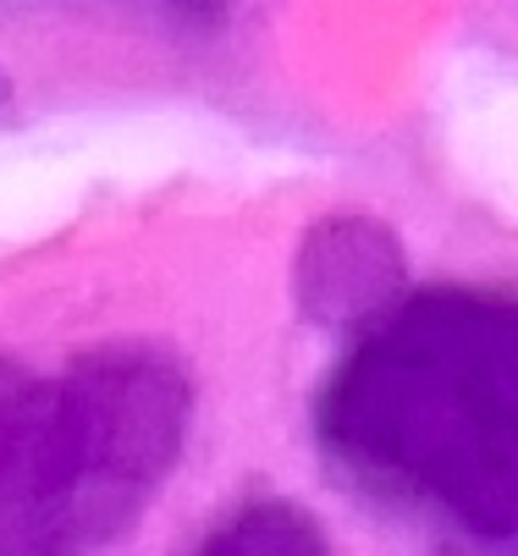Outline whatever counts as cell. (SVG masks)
I'll use <instances>...</instances> for the list:
<instances>
[{
  "label": "cell",
  "mask_w": 518,
  "mask_h": 556,
  "mask_svg": "<svg viewBox=\"0 0 518 556\" xmlns=\"http://www.w3.org/2000/svg\"><path fill=\"white\" fill-rule=\"evenodd\" d=\"M331 430L397 491L518 534V303H414L342 375Z\"/></svg>",
  "instance_id": "1"
},
{
  "label": "cell",
  "mask_w": 518,
  "mask_h": 556,
  "mask_svg": "<svg viewBox=\"0 0 518 556\" xmlns=\"http://www.w3.org/2000/svg\"><path fill=\"white\" fill-rule=\"evenodd\" d=\"M177 430L182 391L150 358L0 369V540H55L122 513L177 452Z\"/></svg>",
  "instance_id": "2"
},
{
  "label": "cell",
  "mask_w": 518,
  "mask_h": 556,
  "mask_svg": "<svg viewBox=\"0 0 518 556\" xmlns=\"http://www.w3.org/2000/svg\"><path fill=\"white\" fill-rule=\"evenodd\" d=\"M116 7H132V12H150V17H161V23L188 28V23H215L227 0H116Z\"/></svg>",
  "instance_id": "3"
}]
</instances>
